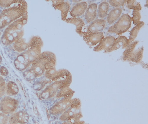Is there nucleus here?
<instances>
[{
    "label": "nucleus",
    "mask_w": 148,
    "mask_h": 124,
    "mask_svg": "<svg viewBox=\"0 0 148 124\" xmlns=\"http://www.w3.org/2000/svg\"><path fill=\"white\" fill-rule=\"evenodd\" d=\"M72 82V76L55 81L47 86L40 94V97L43 100H47L54 97L59 90L69 87Z\"/></svg>",
    "instance_id": "4"
},
{
    "label": "nucleus",
    "mask_w": 148,
    "mask_h": 124,
    "mask_svg": "<svg viewBox=\"0 0 148 124\" xmlns=\"http://www.w3.org/2000/svg\"><path fill=\"white\" fill-rule=\"evenodd\" d=\"M123 12V10L121 8H115L112 9L108 14L106 22L110 25L113 24L116 20L119 19Z\"/></svg>",
    "instance_id": "18"
},
{
    "label": "nucleus",
    "mask_w": 148,
    "mask_h": 124,
    "mask_svg": "<svg viewBox=\"0 0 148 124\" xmlns=\"http://www.w3.org/2000/svg\"><path fill=\"white\" fill-rule=\"evenodd\" d=\"M28 42H27L24 38L20 39L13 44V48L15 51L19 53H22L28 47Z\"/></svg>",
    "instance_id": "22"
},
{
    "label": "nucleus",
    "mask_w": 148,
    "mask_h": 124,
    "mask_svg": "<svg viewBox=\"0 0 148 124\" xmlns=\"http://www.w3.org/2000/svg\"><path fill=\"white\" fill-rule=\"evenodd\" d=\"M0 73L3 76L6 77L8 76L9 72L5 67L2 66L0 67Z\"/></svg>",
    "instance_id": "34"
},
{
    "label": "nucleus",
    "mask_w": 148,
    "mask_h": 124,
    "mask_svg": "<svg viewBox=\"0 0 148 124\" xmlns=\"http://www.w3.org/2000/svg\"><path fill=\"white\" fill-rule=\"evenodd\" d=\"M61 124H70V122H69L68 121H65Z\"/></svg>",
    "instance_id": "36"
},
{
    "label": "nucleus",
    "mask_w": 148,
    "mask_h": 124,
    "mask_svg": "<svg viewBox=\"0 0 148 124\" xmlns=\"http://www.w3.org/2000/svg\"><path fill=\"white\" fill-rule=\"evenodd\" d=\"M27 12V4L24 1H17L0 13V29L6 28Z\"/></svg>",
    "instance_id": "2"
},
{
    "label": "nucleus",
    "mask_w": 148,
    "mask_h": 124,
    "mask_svg": "<svg viewBox=\"0 0 148 124\" xmlns=\"http://www.w3.org/2000/svg\"><path fill=\"white\" fill-rule=\"evenodd\" d=\"M87 8V4L85 1L77 3L72 8L70 14L73 18L84 14Z\"/></svg>",
    "instance_id": "17"
},
{
    "label": "nucleus",
    "mask_w": 148,
    "mask_h": 124,
    "mask_svg": "<svg viewBox=\"0 0 148 124\" xmlns=\"http://www.w3.org/2000/svg\"><path fill=\"white\" fill-rule=\"evenodd\" d=\"M55 10H58L61 12V19L65 21L67 17L68 12L70 9V5L68 2H64L61 4L52 5Z\"/></svg>",
    "instance_id": "20"
},
{
    "label": "nucleus",
    "mask_w": 148,
    "mask_h": 124,
    "mask_svg": "<svg viewBox=\"0 0 148 124\" xmlns=\"http://www.w3.org/2000/svg\"><path fill=\"white\" fill-rule=\"evenodd\" d=\"M19 102L17 100L10 97H3L0 102V111L5 114L11 115L16 110Z\"/></svg>",
    "instance_id": "9"
},
{
    "label": "nucleus",
    "mask_w": 148,
    "mask_h": 124,
    "mask_svg": "<svg viewBox=\"0 0 148 124\" xmlns=\"http://www.w3.org/2000/svg\"><path fill=\"white\" fill-rule=\"evenodd\" d=\"M106 23V21L104 19H97L94 20L88 26L86 33L83 34V35L100 32L104 29Z\"/></svg>",
    "instance_id": "12"
},
{
    "label": "nucleus",
    "mask_w": 148,
    "mask_h": 124,
    "mask_svg": "<svg viewBox=\"0 0 148 124\" xmlns=\"http://www.w3.org/2000/svg\"><path fill=\"white\" fill-rule=\"evenodd\" d=\"M126 1H110L109 4L112 7L118 8L119 7L123 6Z\"/></svg>",
    "instance_id": "32"
},
{
    "label": "nucleus",
    "mask_w": 148,
    "mask_h": 124,
    "mask_svg": "<svg viewBox=\"0 0 148 124\" xmlns=\"http://www.w3.org/2000/svg\"><path fill=\"white\" fill-rule=\"evenodd\" d=\"M97 5L96 4H91L87 7L86 10L85 19L88 23L93 22L97 16Z\"/></svg>",
    "instance_id": "16"
},
{
    "label": "nucleus",
    "mask_w": 148,
    "mask_h": 124,
    "mask_svg": "<svg viewBox=\"0 0 148 124\" xmlns=\"http://www.w3.org/2000/svg\"><path fill=\"white\" fill-rule=\"evenodd\" d=\"M139 41H135L128 45L123 53V61L135 63H139L141 62L143 58L144 47L143 46H139Z\"/></svg>",
    "instance_id": "5"
},
{
    "label": "nucleus",
    "mask_w": 148,
    "mask_h": 124,
    "mask_svg": "<svg viewBox=\"0 0 148 124\" xmlns=\"http://www.w3.org/2000/svg\"><path fill=\"white\" fill-rule=\"evenodd\" d=\"M48 81L46 80L41 81L35 83L33 85V88L35 91H39L43 89L45 86L46 84L48 83Z\"/></svg>",
    "instance_id": "29"
},
{
    "label": "nucleus",
    "mask_w": 148,
    "mask_h": 124,
    "mask_svg": "<svg viewBox=\"0 0 148 124\" xmlns=\"http://www.w3.org/2000/svg\"><path fill=\"white\" fill-rule=\"evenodd\" d=\"M28 20V13L27 12L23 16L9 25L6 28L3 33L1 40L8 38L14 33L23 29V27L26 24Z\"/></svg>",
    "instance_id": "7"
},
{
    "label": "nucleus",
    "mask_w": 148,
    "mask_h": 124,
    "mask_svg": "<svg viewBox=\"0 0 148 124\" xmlns=\"http://www.w3.org/2000/svg\"><path fill=\"white\" fill-rule=\"evenodd\" d=\"M141 9L139 8H135L133 10V17L132 18V21L134 24L136 25L140 22L141 19V15L140 10Z\"/></svg>",
    "instance_id": "26"
},
{
    "label": "nucleus",
    "mask_w": 148,
    "mask_h": 124,
    "mask_svg": "<svg viewBox=\"0 0 148 124\" xmlns=\"http://www.w3.org/2000/svg\"><path fill=\"white\" fill-rule=\"evenodd\" d=\"M129 40L126 37L124 36H120L115 40L112 46L106 50L105 52H111L116 50L122 48V49H126L129 44Z\"/></svg>",
    "instance_id": "13"
},
{
    "label": "nucleus",
    "mask_w": 148,
    "mask_h": 124,
    "mask_svg": "<svg viewBox=\"0 0 148 124\" xmlns=\"http://www.w3.org/2000/svg\"><path fill=\"white\" fill-rule=\"evenodd\" d=\"M53 3L52 5H58L59 4H61L64 2V1H52Z\"/></svg>",
    "instance_id": "35"
},
{
    "label": "nucleus",
    "mask_w": 148,
    "mask_h": 124,
    "mask_svg": "<svg viewBox=\"0 0 148 124\" xmlns=\"http://www.w3.org/2000/svg\"><path fill=\"white\" fill-rule=\"evenodd\" d=\"M43 46V40L40 37L33 36L28 42L27 48L15 59L16 68L20 71L26 70L40 55Z\"/></svg>",
    "instance_id": "1"
},
{
    "label": "nucleus",
    "mask_w": 148,
    "mask_h": 124,
    "mask_svg": "<svg viewBox=\"0 0 148 124\" xmlns=\"http://www.w3.org/2000/svg\"><path fill=\"white\" fill-rule=\"evenodd\" d=\"M115 39L113 36H108L104 38L101 40L99 44L94 48V50L96 52L107 50L113 45Z\"/></svg>",
    "instance_id": "15"
},
{
    "label": "nucleus",
    "mask_w": 148,
    "mask_h": 124,
    "mask_svg": "<svg viewBox=\"0 0 148 124\" xmlns=\"http://www.w3.org/2000/svg\"><path fill=\"white\" fill-rule=\"evenodd\" d=\"M19 91V87L15 82L10 81L6 86V93L9 96H14L17 95Z\"/></svg>",
    "instance_id": "21"
},
{
    "label": "nucleus",
    "mask_w": 148,
    "mask_h": 124,
    "mask_svg": "<svg viewBox=\"0 0 148 124\" xmlns=\"http://www.w3.org/2000/svg\"><path fill=\"white\" fill-rule=\"evenodd\" d=\"M126 2L127 7L129 9L134 10L135 8H139L142 9L141 5L136 1H128Z\"/></svg>",
    "instance_id": "27"
},
{
    "label": "nucleus",
    "mask_w": 148,
    "mask_h": 124,
    "mask_svg": "<svg viewBox=\"0 0 148 124\" xmlns=\"http://www.w3.org/2000/svg\"><path fill=\"white\" fill-rule=\"evenodd\" d=\"M65 22L68 23L72 24L76 26V32L77 34L80 35H83V32H82L83 26L84 25V21L80 18H70L66 19Z\"/></svg>",
    "instance_id": "19"
},
{
    "label": "nucleus",
    "mask_w": 148,
    "mask_h": 124,
    "mask_svg": "<svg viewBox=\"0 0 148 124\" xmlns=\"http://www.w3.org/2000/svg\"><path fill=\"white\" fill-rule=\"evenodd\" d=\"M17 1H0V7L3 8H7L17 2Z\"/></svg>",
    "instance_id": "31"
},
{
    "label": "nucleus",
    "mask_w": 148,
    "mask_h": 124,
    "mask_svg": "<svg viewBox=\"0 0 148 124\" xmlns=\"http://www.w3.org/2000/svg\"><path fill=\"white\" fill-rule=\"evenodd\" d=\"M2 59L1 57V56L0 55V64H1V62H2Z\"/></svg>",
    "instance_id": "37"
},
{
    "label": "nucleus",
    "mask_w": 148,
    "mask_h": 124,
    "mask_svg": "<svg viewBox=\"0 0 148 124\" xmlns=\"http://www.w3.org/2000/svg\"><path fill=\"white\" fill-rule=\"evenodd\" d=\"M132 21V18L128 14L123 15L113 25L110 27L108 32L118 35L122 34L129 29Z\"/></svg>",
    "instance_id": "6"
},
{
    "label": "nucleus",
    "mask_w": 148,
    "mask_h": 124,
    "mask_svg": "<svg viewBox=\"0 0 148 124\" xmlns=\"http://www.w3.org/2000/svg\"><path fill=\"white\" fill-rule=\"evenodd\" d=\"M74 93V91L69 87H65L61 90H59L57 92L56 97L57 98H61V97L72 98Z\"/></svg>",
    "instance_id": "24"
},
{
    "label": "nucleus",
    "mask_w": 148,
    "mask_h": 124,
    "mask_svg": "<svg viewBox=\"0 0 148 124\" xmlns=\"http://www.w3.org/2000/svg\"><path fill=\"white\" fill-rule=\"evenodd\" d=\"M5 81L1 76H0V97L4 96L6 93Z\"/></svg>",
    "instance_id": "28"
},
{
    "label": "nucleus",
    "mask_w": 148,
    "mask_h": 124,
    "mask_svg": "<svg viewBox=\"0 0 148 124\" xmlns=\"http://www.w3.org/2000/svg\"><path fill=\"white\" fill-rule=\"evenodd\" d=\"M109 10V4L106 1L100 3L98 7V16L101 19L105 18L108 14Z\"/></svg>",
    "instance_id": "23"
},
{
    "label": "nucleus",
    "mask_w": 148,
    "mask_h": 124,
    "mask_svg": "<svg viewBox=\"0 0 148 124\" xmlns=\"http://www.w3.org/2000/svg\"><path fill=\"white\" fill-rule=\"evenodd\" d=\"M104 39L103 32L94 33L86 35L83 36V39L85 42L89 46H95L99 43L102 39Z\"/></svg>",
    "instance_id": "14"
},
{
    "label": "nucleus",
    "mask_w": 148,
    "mask_h": 124,
    "mask_svg": "<svg viewBox=\"0 0 148 124\" xmlns=\"http://www.w3.org/2000/svg\"><path fill=\"white\" fill-rule=\"evenodd\" d=\"M9 117L2 112H0V124H7Z\"/></svg>",
    "instance_id": "33"
},
{
    "label": "nucleus",
    "mask_w": 148,
    "mask_h": 124,
    "mask_svg": "<svg viewBox=\"0 0 148 124\" xmlns=\"http://www.w3.org/2000/svg\"><path fill=\"white\" fill-rule=\"evenodd\" d=\"M144 25V23L143 22H140L139 23L135 25V27H134L130 33L129 36V42H133L135 40L138 35V33H139V31L141 28Z\"/></svg>",
    "instance_id": "25"
},
{
    "label": "nucleus",
    "mask_w": 148,
    "mask_h": 124,
    "mask_svg": "<svg viewBox=\"0 0 148 124\" xmlns=\"http://www.w3.org/2000/svg\"><path fill=\"white\" fill-rule=\"evenodd\" d=\"M81 102L77 98L72 100L70 106L62 113L60 117L61 121H68L69 120L81 114Z\"/></svg>",
    "instance_id": "8"
},
{
    "label": "nucleus",
    "mask_w": 148,
    "mask_h": 124,
    "mask_svg": "<svg viewBox=\"0 0 148 124\" xmlns=\"http://www.w3.org/2000/svg\"><path fill=\"white\" fill-rule=\"evenodd\" d=\"M71 102V98L64 97L50 107L49 109V112L53 115L62 114L70 106Z\"/></svg>",
    "instance_id": "10"
},
{
    "label": "nucleus",
    "mask_w": 148,
    "mask_h": 124,
    "mask_svg": "<svg viewBox=\"0 0 148 124\" xmlns=\"http://www.w3.org/2000/svg\"><path fill=\"white\" fill-rule=\"evenodd\" d=\"M56 59L55 55L50 51L41 53L30 66L29 69L36 77H39L44 74L46 69L50 62Z\"/></svg>",
    "instance_id": "3"
},
{
    "label": "nucleus",
    "mask_w": 148,
    "mask_h": 124,
    "mask_svg": "<svg viewBox=\"0 0 148 124\" xmlns=\"http://www.w3.org/2000/svg\"><path fill=\"white\" fill-rule=\"evenodd\" d=\"M29 120V116L27 112L20 110L14 112L9 116L8 122L10 124H26Z\"/></svg>",
    "instance_id": "11"
},
{
    "label": "nucleus",
    "mask_w": 148,
    "mask_h": 124,
    "mask_svg": "<svg viewBox=\"0 0 148 124\" xmlns=\"http://www.w3.org/2000/svg\"><path fill=\"white\" fill-rule=\"evenodd\" d=\"M23 76L26 80L28 81H33L36 78L34 73L29 69L24 72Z\"/></svg>",
    "instance_id": "30"
}]
</instances>
